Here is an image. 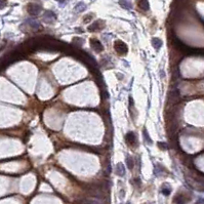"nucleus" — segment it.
Instances as JSON below:
<instances>
[{
	"instance_id": "1",
	"label": "nucleus",
	"mask_w": 204,
	"mask_h": 204,
	"mask_svg": "<svg viewBox=\"0 0 204 204\" xmlns=\"http://www.w3.org/2000/svg\"><path fill=\"white\" fill-rule=\"evenodd\" d=\"M181 100V93L178 91V89L176 88V86H173L170 90L169 95H168V103L171 105H176L180 103Z\"/></svg>"
},
{
	"instance_id": "2",
	"label": "nucleus",
	"mask_w": 204,
	"mask_h": 204,
	"mask_svg": "<svg viewBox=\"0 0 204 204\" xmlns=\"http://www.w3.org/2000/svg\"><path fill=\"white\" fill-rule=\"evenodd\" d=\"M114 48H115L116 53L120 55H125L128 51V47L123 41L117 40L115 43H114Z\"/></svg>"
},
{
	"instance_id": "3",
	"label": "nucleus",
	"mask_w": 204,
	"mask_h": 204,
	"mask_svg": "<svg viewBox=\"0 0 204 204\" xmlns=\"http://www.w3.org/2000/svg\"><path fill=\"white\" fill-rule=\"evenodd\" d=\"M27 10H28L29 14H31V16H36L40 14L41 6L36 3H30L27 6Z\"/></svg>"
},
{
	"instance_id": "4",
	"label": "nucleus",
	"mask_w": 204,
	"mask_h": 204,
	"mask_svg": "<svg viewBox=\"0 0 204 204\" xmlns=\"http://www.w3.org/2000/svg\"><path fill=\"white\" fill-rule=\"evenodd\" d=\"M90 45H91V47L97 51V53H101V51L104 50V46L102 45V43L100 42L99 40H97V39H91Z\"/></svg>"
},
{
	"instance_id": "5",
	"label": "nucleus",
	"mask_w": 204,
	"mask_h": 204,
	"mask_svg": "<svg viewBox=\"0 0 204 204\" xmlns=\"http://www.w3.org/2000/svg\"><path fill=\"white\" fill-rule=\"evenodd\" d=\"M104 22L103 21H97V22H95L92 25H90V26L88 27V31H91V32H93V31H99V30H102V29L104 28Z\"/></svg>"
},
{
	"instance_id": "6",
	"label": "nucleus",
	"mask_w": 204,
	"mask_h": 204,
	"mask_svg": "<svg viewBox=\"0 0 204 204\" xmlns=\"http://www.w3.org/2000/svg\"><path fill=\"white\" fill-rule=\"evenodd\" d=\"M55 18H57L55 14H53V11H50V10H47V11H45L44 16H43V21H44L45 23H53Z\"/></svg>"
},
{
	"instance_id": "7",
	"label": "nucleus",
	"mask_w": 204,
	"mask_h": 204,
	"mask_svg": "<svg viewBox=\"0 0 204 204\" xmlns=\"http://www.w3.org/2000/svg\"><path fill=\"white\" fill-rule=\"evenodd\" d=\"M125 139H126V141H127L128 145H130V146L136 145V137L134 132H128L125 136Z\"/></svg>"
},
{
	"instance_id": "8",
	"label": "nucleus",
	"mask_w": 204,
	"mask_h": 204,
	"mask_svg": "<svg viewBox=\"0 0 204 204\" xmlns=\"http://www.w3.org/2000/svg\"><path fill=\"white\" fill-rule=\"evenodd\" d=\"M115 173L118 176H124L125 174V167L122 163H118L115 167Z\"/></svg>"
},
{
	"instance_id": "9",
	"label": "nucleus",
	"mask_w": 204,
	"mask_h": 204,
	"mask_svg": "<svg viewBox=\"0 0 204 204\" xmlns=\"http://www.w3.org/2000/svg\"><path fill=\"white\" fill-rule=\"evenodd\" d=\"M139 7L141 8V10H144V11L149 10V8H150L149 1H148V0H141V1L139 2Z\"/></svg>"
},
{
	"instance_id": "10",
	"label": "nucleus",
	"mask_w": 204,
	"mask_h": 204,
	"mask_svg": "<svg viewBox=\"0 0 204 204\" xmlns=\"http://www.w3.org/2000/svg\"><path fill=\"white\" fill-rule=\"evenodd\" d=\"M119 4L125 9H131L132 4L130 0H119Z\"/></svg>"
},
{
	"instance_id": "11",
	"label": "nucleus",
	"mask_w": 204,
	"mask_h": 204,
	"mask_svg": "<svg viewBox=\"0 0 204 204\" xmlns=\"http://www.w3.org/2000/svg\"><path fill=\"white\" fill-rule=\"evenodd\" d=\"M152 44L156 50H159V48L162 46V41L159 38H153L152 39Z\"/></svg>"
},
{
	"instance_id": "12",
	"label": "nucleus",
	"mask_w": 204,
	"mask_h": 204,
	"mask_svg": "<svg viewBox=\"0 0 204 204\" xmlns=\"http://www.w3.org/2000/svg\"><path fill=\"white\" fill-rule=\"evenodd\" d=\"M28 23L30 24V26H31V28H33L34 30H38L39 28H40V24H39L38 22H36V21H34V20H30V21H28Z\"/></svg>"
},
{
	"instance_id": "13",
	"label": "nucleus",
	"mask_w": 204,
	"mask_h": 204,
	"mask_svg": "<svg viewBox=\"0 0 204 204\" xmlns=\"http://www.w3.org/2000/svg\"><path fill=\"white\" fill-rule=\"evenodd\" d=\"M86 8V5H85L83 2H80V3H78L76 5V7H75V11L76 12H80V11H83V10Z\"/></svg>"
},
{
	"instance_id": "14",
	"label": "nucleus",
	"mask_w": 204,
	"mask_h": 204,
	"mask_svg": "<svg viewBox=\"0 0 204 204\" xmlns=\"http://www.w3.org/2000/svg\"><path fill=\"white\" fill-rule=\"evenodd\" d=\"M126 164H127V167L129 168V169H132L134 166V160H132L131 157H129V156H127V158H126Z\"/></svg>"
},
{
	"instance_id": "15",
	"label": "nucleus",
	"mask_w": 204,
	"mask_h": 204,
	"mask_svg": "<svg viewBox=\"0 0 204 204\" xmlns=\"http://www.w3.org/2000/svg\"><path fill=\"white\" fill-rule=\"evenodd\" d=\"M170 191H171V189H170L169 186H167V185H164L163 187H162V193H163L164 195H169L170 194Z\"/></svg>"
},
{
	"instance_id": "16",
	"label": "nucleus",
	"mask_w": 204,
	"mask_h": 204,
	"mask_svg": "<svg viewBox=\"0 0 204 204\" xmlns=\"http://www.w3.org/2000/svg\"><path fill=\"white\" fill-rule=\"evenodd\" d=\"M144 137H145L146 143H148V145H152V139H150L149 134H148V131L146 129H144Z\"/></svg>"
},
{
	"instance_id": "17",
	"label": "nucleus",
	"mask_w": 204,
	"mask_h": 204,
	"mask_svg": "<svg viewBox=\"0 0 204 204\" xmlns=\"http://www.w3.org/2000/svg\"><path fill=\"white\" fill-rule=\"evenodd\" d=\"M157 145L161 150H167V144L166 143H161V141H159Z\"/></svg>"
},
{
	"instance_id": "18",
	"label": "nucleus",
	"mask_w": 204,
	"mask_h": 204,
	"mask_svg": "<svg viewBox=\"0 0 204 204\" xmlns=\"http://www.w3.org/2000/svg\"><path fill=\"white\" fill-rule=\"evenodd\" d=\"M195 204H204V199H198V201Z\"/></svg>"
},
{
	"instance_id": "19",
	"label": "nucleus",
	"mask_w": 204,
	"mask_h": 204,
	"mask_svg": "<svg viewBox=\"0 0 204 204\" xmlns=\"http://www.w3.org/2000/svg\"><path fill=\"white\" fill-rule=\"evenodd\" d=\"M58 1H59V2H64L65 0H58Z\"/></svg>"
},
{
	"instance_id": "20",
	"label": "nucleus",
	"mask_w": 204,
	"mask_h": 204,
	"mask_svg": "<svg viewBox=\"0 0 204 204\" xmlns=\"http://www.w3.org/2000/svg\"><path fill=\"white\" fill-rule=\"evenodd\" d=\"M126 204H130V202H127V203H126Z\"/></svg>"
}]
</instances>
